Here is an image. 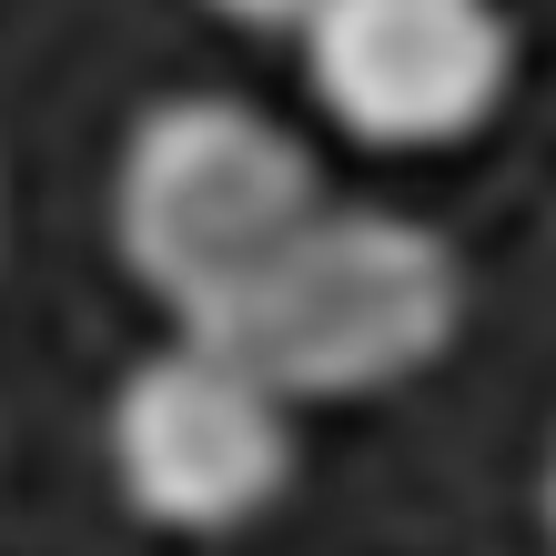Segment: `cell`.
I'll return each instance as SVG.
<instances>
[{
    "instance_id": "3",
    "label": "cell",
    "mask_w": 556,
    "mask_h": 556,
    "mask_svg": "<svg viewBox=\"0 0 556 556\" xmlns=\"http://www.w3.org/2000/svg\"><path fill=\"white\" fill-rule=\"evenodd\" d=\"M112 485L162 536H243L293 485V405L213 334L152 344L112 395Z\"/></svg>"
},
{
    "instance_id": "4",
    "label": "cell",
    "mask_w": 556,
    "mask_h": 556,
    "mask_svg": "<svg viewBox=\"0 0 556 556\" xmlns=\"http://www.w3.org/2000/svg\"><path fill=\"white\" fill-rule=\"evenodd\" d=\"M293 51L314 112L365 152L476 142L516 91V21L496 0H324Z\"/></svg>"
},
{
    "instance_id": "6",
    "label": "cell",
    "mask_w": 556,
    "mask_h": 556,
    "mask_svg": "<svg viewBox=\"0 0 556 556\" xmlns=\"http://www.w3.org/2000/svg\"><path fill=\"white\" fill-rule=\"evenodd\" d=\"M536 516H546V546H556V445H546V485H536Z\"/></svg>"
},
{
    "instance_id": "5",
    "label": "cell",
    "mask_w": 556,
    "mask_h": 556,
    "mask_svg": "<svg viewBox=\"0 0 556 556\" xmlns=\"http://www.w3.org/2000/svg\"><path fill=\"white\" fill-rule=\"evenodd\" d=\"M203 11H223L233 30H283V41H293V30H304L324 0H203Z\"/></svg>"
},
{
    "instance_id": "2",
    "label": "cell",
    "mask_w": 556,
    "mask_h": 556,
    "mask_svg": "<svg viewBox=\"0 0 556 556\" xmlns=\"http://www.w3.org/2000/svg\"><path fill=\"white\" fill-rule=\"evenodd\" d=\"M455 324H466V264L435 223L384 203H324L203 334L243 354L283 405H354L445 365Z\"/></svg>"
},
{
    "instance_id": "1",
    "label": "cell",
    "mask_w": 556,
    "mask_h": 556,
    "mask_svg": "<svg viewBox=\"0 0 556 556\" xmlns=\"http://www.w3.org/2000/svg\"><path fill=\"white\" fill-rule=\"evenodd\" d=\"M314 213V152L243 91H173L112 152V253L173 334L223 324Z\"/></svg>"
}]
</instances>
